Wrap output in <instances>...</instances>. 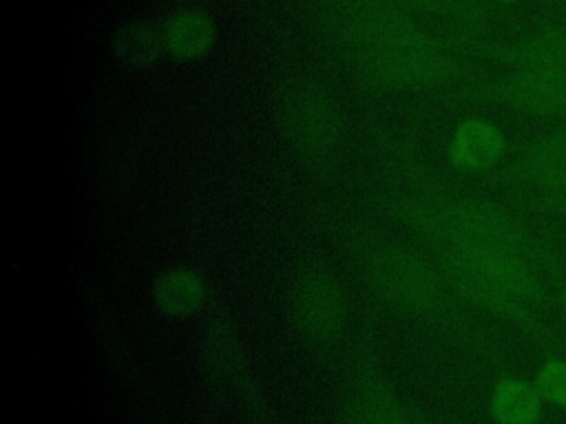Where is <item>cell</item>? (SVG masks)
<instances>
[{
	"label": "cell",
	"instance_id": "7a4b0ae2",
	"mask_svg": "<svg viewBox=\"0 0 566 424\" xmlns=\"http://www.w3.org/2000/svg\"><path fill=\"white\" fill-rule=\"evenodd\" d=\"M517 181L531 186L539 194L566 192V128L551 130L524 146L513 163Z\"/></svg>",
	"mask_w": 566,
	"mask_h": 424
},
{
	"label": "cell",
	"instance_id": "52a82bcc",
	"mask_svg": "<svg viewBox=\"0 0 566 424\" xmlns=\"http://www.w3.org/2000/svg\"><path fill=\"white\" fill-rule=\"evenodd\" d=\"M155 298L164 311L172 316H184L201 305L203 287L195 274L186 269H170L157 276Z\"/></svg>",
	"mask_w": 566,
	"mask_h": 424
},
{
	"label": "cell",
	"instance_id": "ba28073f",
	"mask_svg": "<svg viewBox=\"0 0 566 424\" xmlns=\"http://www.w3.org/2000/svg\"><path fill=\"white\" fill-rule=\"evenodd\" d=\"M535 386L542 400L566 409V360L564 358H548L535 380Z\"/></svg>",
	"mask_w": 566,
	"mask_h": 424
},
{
	"label": "cell",
	"instance_id": "30bf717a",
	"mask_svg": "<svg viewBox=\"0 0 566 424\" xmlns=\"http://www.w3.org/2000/svg\"><path fill=\"white\" fill-rule=\"evenodd\" d=\"M562 305H564V311H566V287H564V294H562Z\"/></svg>",
	"mask_w": 566,
	"mask_h": 424
},
{
	"label": "cell",
	"instance_id": "3957f363",
	"mask_svg": "<svg viewBox=\"0 0 566 424\" xmlns=\"http://www.w3.org/2000/svg\"><path fill=\"white\" fill-rule=\"evenodd\" d=\"M497 99L542 117H566V77L517 68L495 88Z\"/></svg>",
	"mask_w": 566,
	"mask_h": 424
},
{
	"label": "cell",
	"instance_id": "5b68a950",
	"mask_svg": "<svg viewBox=\"0 0 566 424\" xmlns=\"http://www.w3.org/2000/svg\"><path fill=\"white\" fill-rule=\"evenodd\" d=\"M509 57L517 68L566 77V31L555 26L544 29L515 44Z\"/></svg>",
	"mask_w": 566,
	"mask_h": 424
},
{
	"label": "cell",
	"instance_id": "9c48e42d",
	"mask_svg": "<svg viewBox=\"0 0 566 424\" xmlns=\"http://www.w3.org/2000/svg\"><path fill=\"white\" fill-rule=\"evenodd\" d=\"M535 205H542L555 214L566 216V192L564 194H537Z\"/></svg>",
	"mask_w": 566,
	"mask_h": 424
},
{
	"label": "cell",
	"instance_id": "277c9868",
	"mask_svg": "<svg viewBox=\"0 0 566 424\" xmlns=\"http://www.w3.org/2000/svg\"><path fill=\"white\" fill-rule=\"evenodd\" d=\"M506 150L502 130L486 119H467L453 132L449 157L451 161L469 172L493 166Z\"/></svg>",
	"mask_w": 566,
	"mask_h": 424
},
{
	"label": "cell",
	"instance_id": "6da1fadb",
	"mask_svg": "<svg viewBox=\"0 0 566 424\" xmlns=\"http://www.w3.org/2000/svg\"><path fill=\"white\" fill-rule=\"evenodd\" d=\"M453 245L502 250L528 256L533 254V241L528 232L506 212L484 205L467 203L460 205L451 216Z\"/></svg>",
	"mask_w": 566,
	"mask_h": 424
},
{
	"label": "cell",
	"instance_id": "8992f818",
	"mask_svg": "<svg viewBox=\"0 0 566 424\" xmlns=\"http://www.w3.org/2000/svg\"><path fill=\"white\" fill-rule=\"evenodd\" d=\"M491 411L500 424H535L542 415V395L526 380H502L493 391Z\"/></svg>",
	"mask_w": 566,
	"mask_h": 424
}]
</instances>
